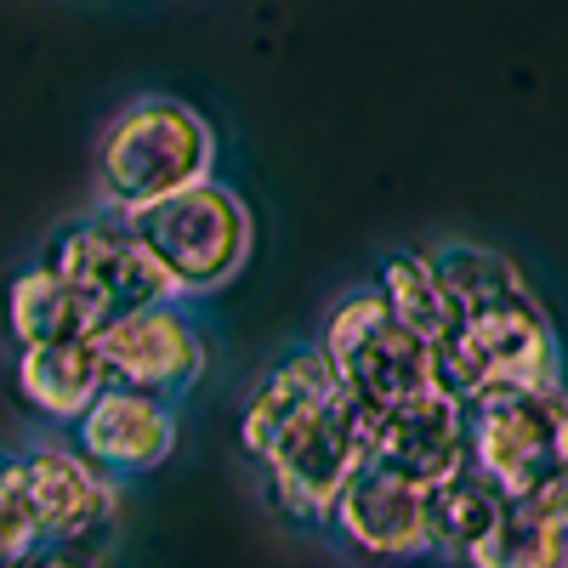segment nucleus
<instances>
[{"label": "nucleus", "mask_w": 568, "mask_h": 568, "mask_svg": "<svg viewBox=\"0 0 568 568\" xmlns=\"http://www.w3.org/2000/svg\"><path fill=\"white\" fill-rule=\"evenodd\" d=\"M466 460L524 511L568 524V393L506 387L466 404Z\"/></svg>", "instance_id": "f257e3e1"}, {"label": "nucleus", "mask_w": 568, "mask_h": 568, "mask_svg": "<svg viewBox=\"0 0 568 568\" xmlns=\"http://www.w3.org/2000/svg\"><path fill=\"white\" fill-rule=\"evenodd\" d=\"M205 176H216V131L200 109L165 91L125 103L98 136V194L120 216L182 194Z\"/></svg>", "instance_id": "f03ea898"}, {"label": "nucleus", "mask_w": 568, "mask_h": 568, "mask_svg": "<svg viewBox=\"0 0 568 568\" xmlns=\"http://www.w3.org/2000/svg\"><path fill=\"white\" fill-rule=\"evenodd\" d=\"M125 222L176 302L211 296L227 278H240L251 262V240H256V222H251V205L240 200V187H227L216 176L142 205Z\"/></svg>", "instance_id": "7ed1b4c3"}, {"label": "nucleus", "mask_w": 568, "mask_h": 568, "mask_svg": "<svg viewBox=\"0 0 568 568\" xmlns=\"http://www.w3.org/2000/svg\"><path fill=\"white\" fill-rule=\"evenodd\" d=\"M433 375L460 404L506 387L557 382V336H551L546 302L535 291H517L484 307H466L455 329L433 347Z\"/></svg>", "instance_id": "20e7f679"}, {"label": "nucleus", "mask_w": 568, "mask_h": 568, "mask_svg": "<svg viewBox=\"0 0 568 568\" xmlns=\"http://www.w3.org/2000/svg\"><path fill=\"white\" fill-rule=\"evenodd\" d=\"M369 438H375V409L358 404L353 393H342V382H336V393L313 404L296 426H284L273 449L262 455L273 506L291 524H329L336 495L369 460Z\"/></svg>", "instance_id": "39448f33"}, {"label": "nucleus", "mask_w": 568, "mask_h": 568, "mask_svg": "<svg viewBox=\"0 0 568 568\" xmlns=\"http://www.w3.org/2000/svg\"><path fill=\"white\" fill-rule=\"evenodd\" d=\"M329 364V375L342 382V393H353L358 404H369L375 415L438 387L433 375V347L382 302L375 284L347 291L336 307L324 313L318 342H313Z\"/></svg>", "instance_id": "423d86ee"}, {"label": "nucleus", "mask_w": 568, "mask_h": 568, "mask_svg": "<svg viewBox=\"0 0 568 568\" xmlns=\"http://www.w3.org/2000/svg\"><path fill=\"white\" fill-rule=\"evenodd\" d=\"M91 342L103 353L109 382L154 393V398H182L205 375V342L176 296H160V302H142V307L103 318L91 329Z\"/></svg>", "instance_id": "0eeeda50"}, {"label": "nucleus", "mask_w": 568, "mask_h": 568, "mask_svg": "<svg viewBox=\"0 0 568 568\" xmlns=\"http://www.w3.org/2000/svg\"><path fill=\"white\" fill-rule=\"evenodd\" d=\"M45 262H52L74 291L98 307V318H114L125 307H142V302H160L171 296L160 267L149 262V251H142V240L131 233V222L120 211H91L80 222H69L52 251H45Z\"/></svg>", "instance_id": "6e6552de"}, {"label": "nucleus", "mask_w": 568, "mask_h": 568, "mask_svg": "<svg viewBox=\"0 0 568 568\" xmlns=\"http://www.w3.org/2000/svg\"><path fill=\"white\" fill-rule=\"evenodd\" d=\"M0 478L23 500L40 540L80 546L114 517V484L80 449H58V444L23 449L12 460H0Z\"/></svg>", "instance_id": "1a4fd4ad"}, {"label": "nucleus", "mask_w": 568, "mask_h": 568, "mask_svg": "<svg viewBox=\"0 0 568 568\" xmlns=\"http://www.w3.org/2000/svg\"><path fill=\"white\" fill-rule=\"evenodd\" d=\"M69 426H74V449L98 466L103 478H136V471H154L176 449V409H171V398L136 393V387H120V382H109Z\"/></svg>", "instance_id": "9d476101"}, {"label": "nucleus", "mask_w": 568, "mask_h": 568, "mask_svg": "<svg viewBox=\"0 0 568 568\" xmlns=\"http://www.w3.org/2000/svg\"><path fill=\"white\" fill-rule=\"evenodd\" d=\"M369 460L409 478L415 489H433L438 478L466 466V404L444 387H426L393 409L375 415Z\"/></svg>", "instance_id": "9b49d317"}, {"label": "nucleus", "mask_w": 568, "mask_h": 568, "mask_svg": "<svg viewBox=\"0 0 568 568\" xmlns=\"http://www.w3.org/2000/svg\"><path fill=\"white\" fill-rule=\"evenodd\" d=\"M420 495L426 489H415L409 478L364 460L347 478V489L336 495V506H329V524L364 557H415V551H426Z\"/></svg>", "instance_id": "f8f14e48"}, {"label": "nucleus", "mask_w": 568, "mask_h": 568, "mask_svg": "<svg viewBox=\"0 0 568 568\" xmlns=\"http://www.w3.org/2000/svg\"><path fill=\"white\" fill-rule=\"evenodd\" d=\"M329 393H336V375H329L324 353L318 347H296L284 353L262 382L251 387L245 409H240V444L251 460H262L273 449V438L284 433V426H296L313 404H324Z\"/></svg>", "instance_id": "ddd939ff"}, {"label": "nucleus", "mask_w": 568, "mask_h": 568, "mask_svg": "<svg viewBox=\"0 0 568 568\" xmlns=\"http://www.w3.org/2000/svg\"><path fill=\"white\" fill-rule=\"evenodd\" d=\"M103 387H109V369H103V353L91 336L18 347V393L45 420H74Z\"/></svg>", "instance_id": "4468645a"}, {"label": "nucleus", "mask_w": 568, "mask_h": 568, "mask_svg": "<svg viewBox=\"0 0 568 568\" xmlns=\"http://www.w3.org/2000/svg\"><path fill=\"white\" fill-rule=\"evenodd\" d=\"M7 324H12L18 347H29V342L91 336L103 318H98V307H91L52 262H34V267H23L12 278V291H7Z\"/></svg>", "instance_id": "2eb2a0df"}, {"label": "nucleus", "mask_w": 568, "mask_h": 568, "mask_svg": "<svg viewBox=\"0 0 568 568\" xmlns=\"http://www.w3.org/2000/svg\"><path fill=\"white\" fill-rule=\"evenodd\" d=\"M420 511H426V551L466 557L489 535L495 517L506 511V495L466 460L460 471H449V478H438L433 489L420 495Z\"/></svg>", "instance_id": "dca6fc26"}, {"label": "nucleus", "mask_w": 568, "mask_h": 568, "mask_svg": "<svg viewBox=\"0 0 568 568\" xmlns=\"http://www.w3.org/2000/svg\"><path fill=\"white\" fill-rule=\"evenodd\" d=\"M375 291H382V302L415 329L426 347H438L460 318L449 291H444V278L433 273V262H426V251H393L382 262V273H375Z\"/></svg>", "instance_id": "f3484780"}, {"label": "nucleus", "mask_w": 568, "mask_h": 568, "mask_svg": "<svg viewBox=\"0 0 568 568\" xmlns=\"http://www.w3.org/2000/svg\"><path fill=\"white\" fill-rule=\"evenodd\" d=\"M466 568H568V524L511 506L489 524V535L460 557Z\"/></svg>", "instance_id": "a211bd4d"}, {"label": "nucleus", "mask_w": 568, "mask_h": 568, "mask_svg": "<svg viewBox=\"0 0 568 568\" xmlns=\"http://www.w3.org/2000/svg\"><path fill=\"white\" fill-rule=\"evenodd\" d=\"M426 262H433V273L444 278L455 313L484 307V302H500V296H517V291H535L511 256H500V251H489V245H471V240H455V245L426 251Z\"/></svg>", "instance_id": "6ab92c4d"}, {"label": "nucleus", "mask_w": 568, "mask_h": 568, "mask_svg": "<svg viewBox=\"0 0 568 568\" xmlns=\"http://www.w3.org/2000/svg\"><path fill=\"white\" fill-rule=\"evenodd\" d=\"M29 546H40V535H34V524H29V511H23V500L12 495V484L0 478V562H12V557H23Z\"/></svg>", "instance_id": "aec40b11"}, {"label": "nucleus", "mask_w": 568, "mask_h": 568, "mask_svg": "<svg viewBox=\"0 0 568 568\" xmlns=\"http://www.w3.org/2000/svg\"><path fill=\"white\" fill-rule=\"evenodd\" d=\"M0 568H91V562L80 557V546H58V540H40V546H29L23 557L0 562Z\"/></svg>", "instance_id": "412c9836"}]
</instances>
